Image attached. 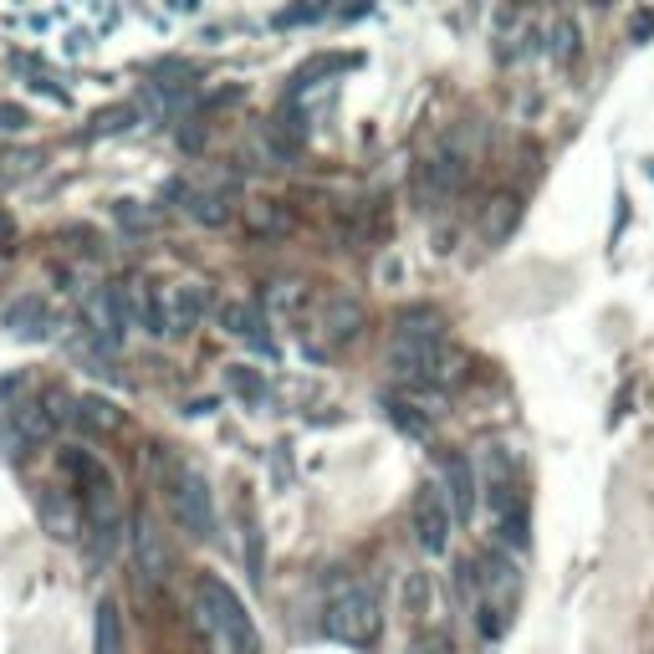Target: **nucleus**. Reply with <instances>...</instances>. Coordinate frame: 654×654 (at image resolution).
I'll return each instance as SVG.
<instances>
[{"mask_svg":"<svg viewBox=\"0 0 654 654\" xmlns=\"http://www.w3.org/2000/svg\"><path fill=\"white\" fill-rule=\"evenodd\" d=\"M455 353L440 333V318L435 312H414L399 318V338L388 347V368L404 378V384H425V388H445L455 378Z\"/></svg>","mask_w":654,"mask_h":654,"instance_id":"nucleus-1","label":"nucleus"},{"mask_svg":"<svg viewBox=\"0 0 654 654\" xmlns=\"http://www.w3.org/2000/svg\"><path fill=\"white\" fill-rule=\"evenodd\" d=\"M195 614H200V634L215 654H261V634H256L241 593L230 583L205 573L195 583Z\"/></svg>","mask_w":654,"mask_h":654,"instance_id":"nucleus-2","label":"nucleus"},{"mask_svg":"<svg viewBox=\"0 0 654 654\" xmlns=\"http://www.w3.org/2000/svg\"><path fill=\"white\" fill-rule=\"evenodd\" d=\"M328 640L347 644V650H363V644L378 640V593L368 583H343L328 599V614H322Z\"/></svg>","mask_w":654,"mask_h":654,"instance_id":"nucleus-3","label":"nucleus"},{"mask_svg":"<svg viewBox=\"0 0 654 654\" xmlns=\"http://www.w3.org/2000/svg\"><path fill=\"white\" fill-rule=\"evenodd\" d=\"M169 517L179 521V532L195 537V542H210L215 537V496H210V481L200 470H174L169 476Z\"/></svg>","mask_w":654,"mask_h":654,"instance_id":"nucleus-4","label":"nucleus"},{"mask_svg":"<svg viewBox=\"0 0 654 654\" xmlns=\"http://www.w3.org/2000/svg\"><path fill=\"white\" fill-rule=\"evenodd\" d=\"M440 496H445V507H450V521H470V517H476L481 481H476L470 455H445V460H440Z\"/></svg>","mask_w":654,"mask_h":654,"instance_id":"nucleus-5","label":"nucleus"},{"mask_svg":"<svg viewBox=\"0 0 654 654\" xmlns=\"http://www.w3.org/2000/svg\"><path fill=\"white\" fill-rule=\"evenodd\" d=\"M409 521H414V537H419L425 552L450 548V507H445L440 486H419V496H414V507H409Z\"/></svg>","mask_w":654,"mask_h":654,"instance_id":"nucleus-6","label":"nucleus"},{"mask_svg":"<svg viewBox=\"0 0 654 654\" xmlns=\"http://www.w3.org/2000/svg\"><path fill=\"white\" fill-rule=\"evenodd\" d=\"M205 308H210V287H200V281H179V287H169L164 292V312H169V333L185 338L200 328Z\"/></svg>","mask_w":654,"mask_h":654,"instance_id":"nucleus-7","label":"nucleus"},{"mask_svg":"<svg viewBox=\"0 0 654 654\" xmlns=\"http://www.w3.org/2000/svg\"><path fill=\"white\" fill-rule=\"evenodd\" d=\"M68 419L82 429V435H97V440H107V435H118L123 429V409H113L103 394H82V399H72Z\"/></svg>","mask_w":654,"mask_h":654,"instance_id":"nucleus-8","label":"nucleus"},{"mask_svg":"<svg viewBox=\"0 0 654 654\" xmlns=\"http://www.w3.org/2000/svg\"><path fill=\"white\" fill-rule=\"evenodd\" d=\"M220 328H226L230 338H241V343H251L256 353H271V333H267V318H261V312L256 308H246V302H226V308H220Z\"/></svg>","mask_w":654,"mask_h":654,"instance_id":"nucleus-9","label":"nucleus"},{"mask_svg":"<svg viewBox=\"0 0 654 654\" xmlns=\"http://www.w3.org/2000/svg\"><path fill=\"white\" fill-rule=\"evenodd\" d=\"M6 328H11L15 338H27V343L52 338V308H46L41 297H15L11 308H6Z\"/></svg>","mask_w":654,"mask_h":654,"instance_id":"nucleus-10","label":"nucleus"},{"mask_svg":"<svg viewBox=\"0 0 654 654\" xmlns=\"http://www.w3.org/2000/svg\"><path fill=\"white\" fill-rule=\"evenodd\" d=\"M359 328H363V308L353 297H333V302L322 308V338L333 347L347 343V338H359Z\"/></svg>","mask_w":654,"mask_h":654,"instance_id":"nucleus-11","label":"nucleus"},{"mask_svg":"<svg viewBox=\"0 0 654 654\" xmlns=\"http://www.w3.org/2000/svg\"><path fill=\"white\" fill-rule=\"evenodd\" d=\"M134 558L144 568V578H164V568H169V552H164V542L148 517H134Z\"/></svg>","mask_w":654,"mask_h":654,"instance_id":"nucleus-12","label":"nucleus"},{"mask_svg":"<svg viewBox=\"0 0 654 654\" xmlns=\"http://www.w3.org/2000/svg\"><path fill=\"white\" fill-rule=\"evenodd\" d=\"M241 562H246L251 588L267 583V537H261V521L251 511H241Z\"/></svg>","mask_w":654,"mask_h":654,"instance_id":"nucleus-13","label":"nucleus"},{"mask_svg":"<svg viewBox=\"0 0 654 654\" xmlns=\"http://www.w3.org/2000/svg\"><path fill=\"white\" fill-rule=\"evenodd\" d=\"M134 297H138V308H134L138 328H144L148 338H164V333H169V312H164V287H148V281H138Z\"/></svg>","mask_w":654,"mask_h":654,"instance_id":"nucleus-14","label":"nucleus"},{"mask_svg":"<svg viewBox=\"0 0 654 654\" xmlns=\"http://www.w3.org/2000/svg\"><path fill=\"white\" fill-rule=\"evenodd\" d=\"M93 654H123V614L113 599H103L93 614Z\"/></svg>","mask_w":654,"mask_h":654,"instance_id":"nucleus-15","label":"nucleus"},{"mask_svg":"<svg viewBox=\"0 0 654 654\" xmlns=\"http://www.w3.org/2000/svg\"><path fill=\"white\" fill-rule=\"evenodd\" d=\"M246 230H251V236H287V230H292V215L277 200H256V205H246Z\"/></svg>","mask_w":654,"mask_h":654,"instance_id":"nucleus-16","label":"nucleus"},{"mask_svg":"<svg viewBox=\"0 0 654 654\" xmlns=\"http://www.w3.org/2000/svg\"><path fill=\"white\" fill-rule=\"evenodd\" d=\"M230 388H236V394H241L246 404H261L267 399V378H261V368H230Z\"/></svg>","mask_w":654,"mask_h":654,"instance_id":"nucleus-17","label":"nucleus"},{"mask_svg":"<svg viewBox=\"0 0 654 654\" xmlns=\"http://www.w3.org/2000/svg\"><path fill=\"white\" fill-rule=\"evenodd\" d=\"M189 215H195V220H205V226H226V205L215 200V195H195V200H189Z\"/></svg>","mask_w":654,"mask_h":654,"instance_id":"nucleus-18","label":"nucleus"},{"mask_svg":"<svg viewBox=\"0 0 654 654\" xmlns=\"http://www.w3.org/2000/svg\"><path fill=\"white\" fill-rule=\"evenodd\" d=\"M388 414H394V425H399V429H409L414 440H429V419H419V414H409L399 399H388Z\"/></svg>","mask_w":654,"mask_h":654,"instance_id":"nucleus-19","label":"nucleus"},{"mask_svg":"<svg viewBox=\"0 0 654 654\" xmlns=\"http://www.w3.org/2000/svg\"><path fill=\"white\" fill-rule=\"evenodd\" d=\"M414 654H450V644H445V640H429V644H419Z\"/></svg>","mask_w":654,"mask_h":654,"instance_id":"nucleus-20","label":"nucleus"}]
</instances>
